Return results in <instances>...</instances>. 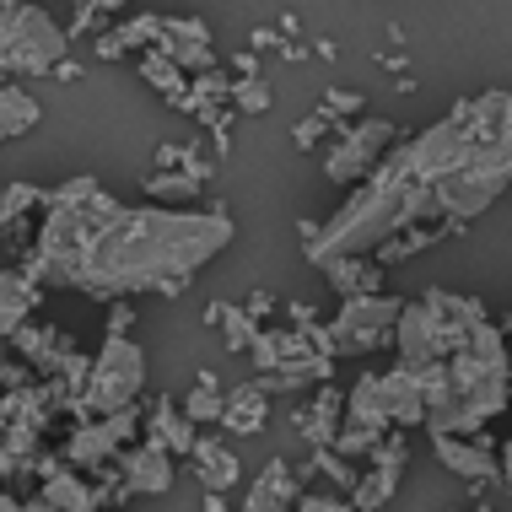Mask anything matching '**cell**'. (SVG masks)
Here are the masks:
<instances>
[{"label": "cell", "instance_id": "9", "mask_svg": "<svg viewBox=\"0 0 512 512\" xmlns=\"http://www.w3.org/2000/svg\"><path fill=\"white\" fill-rule=\"evenodd\" d=\"M405 459H410V442L405 432H389L372 448V469L362 480H356V491H351V507L356 512H389L394 502V491H399V475H405Z\"/></svg>", "mask_w": 512, "mask_h": 512}, {"label": "cell", "instance_id": "39", "mask_svg": "<svg viewBox=\"0 0 512 512\" xmlns=\"http://www.w3.org/2000/svg\"><path fill=\"white\" fill-rule=\"evenodd\" d=\"M11 6H22V0H0V11H11Z\"/></svg>", "mask_w": 512, "mask_h": 512}, {"label": "cell", "instance_id": "22", "mask_svg": "<svg viewBox=\"0 0 512 512\" xmlns=\"http://www.w3.org/2000/svg\"><path fill=\"white\" fill-rule=\"evenodd\" d=\"M157 33H162V17L157 11H141V17H130V22H119L114 33H103L98 38V54L103 60H119V54H130V49H157Z\"/></svg>", "mask_w": 512, "mask_h": 512}, {"label": "cell", "instance_id": "17", "mask_svg": "<svg viewBox=\"0 0 512 512\" xmlns=\"http://www.w3.org/2000/svg\"><path fill=\"white\" fill-rule=\"evenodd\" d=\"M265 421H270V394L259 389L254 378L238 383V389H227V410H221V426H227V432L248 437V432H265Z\"/></svg>", "mask_w": 512, "mask_h": 512}, {"label": "cell", "instance_id": "1", "mask_svg": "<svg viewBox=\"0 0 512 512\" xmlns=\"http://www.w3.org/2000/svg\"><path fill=\"white\" fill-rule=\"evenodd\" d=\"M512 189V92L491 87L459 98L437 124L394 141L351 200L324 221H302V259L329 270L335 259L378 254L389 238L432 227L437 238L464 232Z\"/></svg>", "mask_w": 512, "mask_h": 512}, {"label": "cell", "instance_id": "26", "mask_svg": "<svg viewBox=\"0 0 512 512\" xmlns=\"http://www.w3.org/2000/svg\"><path fill=\"white\" fill-rule=\"evenodd\" d=\"M44 502L54 512H92L98 496H92V486H81V475H49L44 480Z\"/></svg>", "mask_w": 512, "mask_h": 512}, {"label": "cell", "instance_id": "27", "mask_svg": "<svg viewBox=\"0 0 512 512\" xmlns=\"http://www.w3.org/2000/svg\"><path fill=\"white\" fill-rule=\"evenodd\" d=\"M38 205H49L44 189H33V184H11V189H0V232H17L27 211H38Z\"/></svg>", "mask_w": 512, "mask_h": 512}, {"label": "cell", "instance_id": "16", "mask_svg": "<svg viewBox=\"0 0 512 512\" xmlns=\"http://www.w3.org/2000/svg\"><path fill=\"white\" fill-rule=\"evenodd\" d=\"M38 308V281L27 270H0V345L17 340V329Z\"/></svg>", "mask_w": 512, "mask_h": 512}, {"label": "cell", "instance_id": "19", "mask_svg": "<svg viewBox=\"0 0 512 512\" xmlns=\"http://www.w3.org/2000/svg\"><path fill=\"white\" fill-rule=\"evenodd\" d=\"M146 432H151L157 448H168V453H195V442H200V432H195V421L184 415V405H168V399L151 410Z\"/></svg>", "mask_w": 512, "mask_h": 512}, {"label": "cell", "instance_id": "25", "mask_svg": "<svg viewBox=\"0 0 512 512\" xmlns=\"http://www.w3.org/2000/svg\"><path fill=\"white\" fill-rule=\"evenodd\" d=\"M141 76L151 81V92H162L168 103H184V92H189V71L184 65H173L168 54H141Z\"/></svg>", "mask_w": 512, "mask_h": 512}, {"label": "cell", "instance_id": "4", "mask_svg": "<svg viewBox=\"0 0 512 512\" xmlns=\"http://www.w3.org/2000/svg\"><path fill=\"white\" fill-rule=\"evenodd\" d=\"M415 426H426V389H421V378H415L405 362H394L389 372H362L356 389L345 394L335 453L362 459V453H372L389 432H415Z\"/></svg>", "mask_w": 512, "mask_h": 512}, {"label": "cell", "instance_id": "31", "mask_svg": "<svg viewBox=\"0 0 512 512\" xmlns=\"http://www.w3.org/2000/svg\"><path fill=\"white\" fill-rule=\"evenodd\" d=\"M124 0H76V33L81 27H98V17H108V11H119Z\"/></svg>", "mask_w": 512, "mask_h": 512}, {"label": "cell", "instance_id": "11", "mask_svg": "<svg viewBox=\"0 0 512 512\" xmlns=\"http://www.w3.org/2000/svg\"><path fill=\"white\" fill-rule=\"evenodd\" d=\"M432 448H437V464L448 469V475L469 480V486H491V480H502V459H496L486 442L459 437V432H432Z\"/></svg>", "mask_w": 512, "mask_h": 512}, {"label": "cell", "instance_id": "30", "mask_svg": "<svg viewBox=\"0 0 512 512\" xmlns=\"http://www.w3.org/2000/svg\"><path fill=\"white\" fill-rule=\"evenodd\" d=\"M329 130H340V119H335V114H324V108H313V114L292 130V141H297V146H318Z\"/></svg>", "mask_w": 512, "mask_h": 512}, {"label": "cell", "instance_id": "24", "mask_svg": "<svg viewBox=\"0 0 512 512\" xmlns=\"http://www.w3.org/2000/svg\"><path fill=\"white\" fill-rule=\"evenodd\" d=\"M205 324H216V329H221L227 351H254V340H259L254 313H248V308H227V302H211V308H205Z\"/></svg>", "mask_w": 512, "mask_h": 512}, {"label": "cell", "instance_id": "36", "mask_svg": "<svg viewBox=\"0 0 512 512\" xmlns=\"http://www.w3.org/2000/svg\"><path fill=\"white\" fill-rule=\"evenodd\" d=\"M275 38H281V33H270V27H259V33H254V38H248V44H254V49H270V44H275Z\"/></svg>", "mask_w": 512, "mask_h": 512}, {"label": "cell", "instance_id": "38", "mask_svg": "<svg viewBox=\"0 0 512 512\" xmlns=\"http://www.w3.org/2000/svg\"><path fill=\"white\" fill-rule=\"evenodd\" d=\"M459 512H491V507H486V502H480V507H459Z\"/></svg>", "mask_w": 512, "mask_h": 512}, {"label": "cell", "instance_id": "18", "mask_svg": "<svg viewBox=\"0 0 512 512\" xmlns=\"http://www.w3.org/2000/svg\"><path fill=\"white\" fill-rule=\"evenodd\" d=\"M205 178H211V162L195 157V162H184V168L151 173V178H146V195H151V200H168V205H189V200L205 189Z\"/></svg>", "mask_w": 512, "mask_h": 512}, {"label": "cell", "instance_id": "28", "mask_svg": "<svg viewBox=\"0 0 512 512\" xmlns=\"http://www.w3.org/2000/svg\"><path fill=\"white\" fill-rule=\"evenodd\" d=\"M221 410H227V389H221L211 372H200L195 394L184 399V415H189L195 426H205V421H216V426H221Z\"/></svg>", "mask_w": 512, "mask_h": 512}, {"label": "cell", "instance_id": "23", "mask_svg": "<svg viewBox=\"0 0 512 512\" xmlns=\"http://www.w3.org/2000/svg\"><path fill=\"white\" fill-rule=\"evenodd\" d=\"M195 464H200V486H205V491H221V496L238 486V475H243L238 453L221 448V442H205V437L195 442Z\"/></svg>", "mask_w": 512, "mask_h": 512}, {"label": "cell", "instance_id": "15", "mask_svg": "<svg viewBox=\"0 0 512 512\" xmlns=\"http://www.w3.org/2000/svg\"><path fill=\"white\" fill-rule=\"evenodd\" d=\"M297 475H292V464L286 459H270L265 469L254 475V486H248L243 496V507L238 512H297Z\"/></svg>", "mask_w": 512, "mask_h": 512}, {"label": "cell", "instance_id": "20", "mask_svg": "<svg viewBox=\"0 0 512 512\" xmlns=\"http://www.w3.org/2000/svg\"><path fill=\"white\" fill-rule=\"evenodd\" d=\"M324 281L335 286L340 297H362V292H378L383 286V265L372 254H351V259H335L324 270Z\"/></svg>", "mask_w": 512, "mask_h": 512}, {"label": "cell", "instance_id": "14", "mask_svg": "<svg viewBox=\"0 0 512 512\" xmlns=\"http://www.w3.org/2000/svg\"><path fill=\"white\" fill-rule=\"evenodd\" d=\"M173 486V453L157 448V442H141V448L124 453V496H162Z\"/></svg>", "mask_w": 512, "mask_h": 512}, {"label": "cell", "instance_id": "8", "mask_svg": "<svg viewBox=\"0 0 512 512\" xmlns=\"http://www.w3.org/2000/svg\"><path fill=\"white\" fill-rule=\"evenodd\" d=\"M394 141H399V124L394 119L367 114L356 124H340L335 146H329V157H324V178H329V184H351L356 189L383 162V151H389Z\"/></svg>", "mask_w": 512, "mask_h": 512}, {"label": "cell", "instance_id": "6", "mask_svg": "<svg viewBox=\"0 0 512 512\" xmlns=\"http://www.w3.org/2000/svg\"><path fill=\"white\" fill-rule=\"evenodd\" d=\"M146 389V351L135 345L130 335H108L98 362L87 372V394H81V415H114V410H130Z\"/></svg>", "mask_w": 512, "mask_h": 512}, {"label": "cell", "instance_id": "5", "mask_svg": "<svg viewBox=\"0 0 512 512\" xmlns=\"http://www.w3.org/2000/svg\"><path fill=\"white\" fill-rule=\"evenodd\" d=\"M71 49V33L49 17L38 0L0 11V81L6 76H54Z\"/></svg>", "mask_w": 512, "mask_h": 512}, {"label": "cell", "instance_id": "34", "mask_svg": "<svg viewBox=\"0 0 512 512\" xmlns=\"http://www.w3.org/2000/svg\"><path fill=\"white\" fill-rule=\"evenodd\" d=\"M502 486L512 491V432H507V442H502Z\"/></svg>", "mask_w": 512, "mask_h": 512}, {"label": "cell", "instance_id": "10", "mask_svg": "<svg viewBox=\"0 0 512 512\" xmlns=\"http://www.w3.org/2000/svg\"><path fill=\"white\" fill-rule=\"evenodd\" d=\"M157 54H168L173 65H184L189 76L216 71V44H211V22L205 17H162Z\"/></svg>", "mask_w": 512, "mask_h": 512}, {"label": "cell", "instance_id": "33", "mask_svg": "<svg viewBox=\"0 0 512 512\" xmlns=\"http://www.w3.org/2000/svg\"><path fill=\"white\" fill-rule=\"evenodd\" d=\"M318 108H324V114H335V119H340V114H362V98H356V92H340V87H335V92H329V98L318 103Z\"/></svg>", "mask_w": 512, "mask_h": 512}, {"label": "cell", "instance_id": "12", "mask_svg": "<svg viewBox=\"0 0 512 512\" xmlns=\"http://www.w3.org/2000/svg\"><path fill=\"white\" fill-rule=\"evenodd\" d=\"M135 432H141V415H135V405L130 410H114V415H98L92 426H81V432L71 437V459L76 464H103L114 448H124Z\"/></svg>", "mask_w": 512, "mask_h": 512}, {"label": "cell", "instance_id": "3", "mask_svg": "<svg viewBox=\"0 0 512 512\" xmlns=\"http://www.w3.org/2000/svg\"><path fill=\"white\" fill-rule=\"evenodd\" d=\"M394 351L426 389V432H486L512 405V345L480 297L426 286L405 302Z\"/></svg>", "mask_w": 512, "mask_h": 512}, {"label": "cell", "instance_id": "21", "mask_svg": "<svg viewBox=\"0 0 512 512\" xmlns=\"http://www.w3.org/2000/svg\"><path fill=\"white\" fill-rule=\"evenodd\" d=\"M38 119H44V108H38L33 92L0 81V141H17V135L38 130Z\"/></svg>", "mask_w": 512, "mask_h": 512}, {"label": "cell", "instance_id": "29", "mask_svg": "<svg viewBox=\"0 0 512 512\" xmlns=\"http://www.w3.org/2000/svg\"><path fill=\"white\" fill-rule=\"evenodd\" d=\"M232 108H238V114H265V108H270V87L259 76H238V81H232Z\"/></svg>", "mask_w": 512, "mask_h": 512}, {"label": "cell", "instance_id": "13", "mask_svg": "<svg viewBox=\"0 0 512 512\" xmlns=\"http://www.w3.org/2000/svg\"><path fill=\"white\" fill-rule=\"evenodd\" d=\"M340 415H345V399H340V389H329V383H324L308 405L292 410V426H297V437L308 442V448H335Z\"/></svg>", "mask_w": 512, "mask_h": 512}, {"label": "cell", "instance_id": "7", "mask_svg": "<svg viewBox=\"0 0 512 512\" xmlns=\"http://www.w3.org/2000/svg\"><path fill=\"white\" fill-rule=\"evenodd\" d=\"M399 313H405V297H383V292H362V297H340L335 318L324 324V345L329 356H367L378 345L394 340Z\"/></svg>", "mask_w": 512, "mask_h": 512}, {"label": "cell", "instance_id": "35", "mask_svg": "<svg viewBox=\"0 0 512 512\" xmlns=\"http://www.w3.org/2000/svg\"><path fill=\"white\" fill-rule=\"evenodd\" d=\"M130 329V308H114V318H108V335H124Z\"/></svg>", "mask_w": 512, "mask_h": 512}, {"label": "cell", "instance_id": "32", "mask_svg": "<svg viewBox=\"0 0 512 512\" xmlns=\"http://www.w3.org/2000/svg\"><path fill=\"white\" fill-rule=\"evenodd\" d=\"M297 512H356L351 496H302Z\"/></svg>", "mask_w": 512, "mask_h": 512}, {"label": "cell", "instance_id": "2", "mask_svg": "<svg viewBox=\"0 0 512 512\" xmlns=\"http://www.w3.org/2000/svg\"><path fill=\"white\" fill-rule=\"evenodd\" d=\"M44 211L22 270L38 286H65L98 302L184 292L238 238L227 205H119L92 173L65 178Z\"/></svg>", "mask_w": 512, "mask_h": 512}, {"label": "cell", "instance_id": "37", "mask_svg": "<svg viewBox=\"0 0 512 512\" xmlns=\"http://www.w3.org/2000/svg\"><path fill=\"white\" fill-rule=\"evenodd\" d=\"M0 512H27V507H22V502H11V496L0 491Z\"/></svg>", "mask_w": 512, "mask_h": 512}, {"label": "cell", "instance_id": "40", "mask_svg": "<svg viewBox=\"0 0 512 512\" xmlns=\"http://www.w3.org/2000/svg\"><path fill=\"white\" fill-rule=\"evenodd\" d=\"M502 329H507V345H512V318H507V324H502Z\"/></svg>", "mask_w": 512, "mask_h": 512}]
</instances>
